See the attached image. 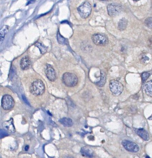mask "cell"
<instances>
[{
	"instance_id": "10",
	"label": "cell",
	"mask_w": 152,
	"mask_h": 158,
	"mask_svg": "<svg viewBox=\"0 0 152 158\" xmlns=\"http://www.w3.org/2000/svg\"><path fill=\"white\" fill-rule=\"evenodd\" d=\"M2 126L5 130L10 133H14L15 132V129L13 124V118H10L9 121L3 122Z\"/></svg>"
},
{
	"instance_id": "17",
	"label": "cell",
	"mask_w": 152,
	"mask_h": 158,
	"mask_svg": "<svg viewBox=\"0 0 152 158\" xmlns=\"http://www.w3.org/2000/svg\"><path fill=\"white\" fill-rule=\"evenodd\" d=\"M106 81V75L104 72L101 71V78L99 81L96 82V85L99 87H103Z\"/></svg>"
},
{
	"instance_id": "2",
	"label": "cell",
	"mask_w": 152,
	"mask_h": 158,
	"mask_svg": "<svg viewBox=\"0 0 152 158\" xmlns=\"http://www.w3.org/2000/svg\"><path fill=\"white\" fill-rule=\"evenodd\" d=\"M62 80L66 86L72 87L75 86L78 82V79L75 74L74 73H64Z\"/></svg>"
},
{
	"instance_id": "14",
	"label": "cell",
	"mask_w": 152,
	"mask_h": 158,
	"mask_svg": "<svg viewBox=\"0 0 152 158\" xmlns=\"http://www.w3.org/2000/svg\"><path fill=\"white\" fill-rule=\"evenodd\" d=\"M144 89L146 95L152 97V80L146 82Z\"/></svg>"
},
{
	"instance_id": "5",
	"label": "cell",
	"mask_w": 152,
	"mask_h": 158,
	"mask_svg": "<svg viewBox=\"0 0 152 158\" xmlns=\"http://www.w3.org/2000/svg\"><path fill=\"white\" fill-rule=\"evenodd\" d=\"M92 40L94 43L97 46H104L107 45L108 43V37L100 33L94 34L92 36Z\"/></svg>"
},
{
	"instance_id": "16",
	"label": "cell",
	"mask_w": 152,
	"mask_h": 158,
	"mask_svg": "<svg viewBox=\"0 0 152 158\" xmlns=\"http://www.w3.org/2000/svg\"><path fill=\"white\" fill-rule=\"evenodd\" d=\"M128 24V21L125 18L121 19L118 23V29L120 31L125 30L127 28Z\"/></svg>"
},
{
	"instance_id": "4",
	"label": "cell",
	"mask_w": 152,
	"mask_h": 158,
	"mask_svg": "<svg viewBox=\"0 0 152 158\" xmlns=\"http://www.w3.org/2000/svg\"><path fill=\"white\" fill-rule=\"evenodd\" d=\"M110 91L116 96H120L124 90V85L120 81L115 80L110 81L109 83Z\"/></svg>"
},
{
	"instance_id": "3",
	"label": "cell",
	"mask_w": 152,
	"mask_h": 158,
	"mask_svg": "<svg viewBox=\"0 0 152 158\" xmlns=\"http://www.w3.org/2000/svg\"><path fill=\"white\" fill-rule=\"evenodd\" d=\"M77 10L80 16L82 18L86 19L91 14L92 6L89 2L85 1L78 7Z\"/></svg>"
},
{
	"instance_id": "1",
	"label": "cell",
	"mask_w": 152,
	"mask_h": 158,
	"mask_svg": "<svg viewBox=\"0 0 152 158\" xmlns=\"http://www.w3.org/2000/svg\"><path fill=\"white\" fill-rule=\"evenodd\" d=\"M30 91L31 93L34 96L42 95L45 91V87L42 81L37 80L31 84Z\"/></svg>"
},
{
	"instance_id": "25",
	"label": "cell",
	"mask_w": 152,
	"mask_h": 158,
	"mask_svg": "<svg viewBox=\"0 0 152 158\" xmlns=\"http://www.w3.org/2000/svg\"><path fill=\"white\" fill-rule=\"evenodd\" d=\"M63 158H74L72 156H64Z\"/></svg>"
},
{
	"instance_id": "23",
	"label": "cell",
	"mask_w": 152,
	"mask_h": 158,
	"mask_svg": "<svg viewBox=\"0 0 152 158\" xmlns=\"http://www.w3.org/2000/svg\"><path fill=\"white\" fill-rule=\"evenodd\" d=\"M148 45L152 49V36L149 37L148 40Z\"/></svg>"
},
{
	"instance_id": "6",
	"label": "cell",
	"mask_w": 152,
	"mask_h": 158,
	"mask_svg": "<svg viewBox=\"0 0 152 158\" xmlns=\"http://www.w3.org/2000/svg\"><path fill=\"white\" fill-rule=\"evenodd\" d=\"M107 9L108 15L110 17H114L120 14L122 11V7L119 3H112L107 6Z\"/></svg>"
},
{
	"instance_id": "26",
	"label": "cell",
	"mask_w": 152,
	"mask_h": 158,
	"mask_svg": "<svg viewBox=\"0 0 152 158\" xmlns=\"http://www.w3.org/2000/svg\"><path fill=\"white\" fill-rule=\"evenodd\" d=\"M29 149V146L28 145H26L25 147V151H27Z\"/></svg>"
},
{
	"instance_id": "13",
	"label": "cell",
	"mask_w": 152,
	"mask_h": 158,
	"mask_svg": "<svg viewBox=\"0 0 152 158\" xmlns=\"http://www.w3.org/2000/svg\"><path fill=\"white\" fill-rule=\"evenodd\" d=\"M136 134L139 135L141 138L145 141H148L149 140L150 137L149 134L144 128H139L136 130Z\"/></svg>"
},
{
	"instance_id": "24",
	"label": "cell",
	"mask_w": 152,
	"mask_h": 158,
	"mask_svg": "<svg viewBox=\"0 0 152 158\" xmlns=\"http://www.w3.org/2000/svg\"><path fill=\"white\" fill-rule=\"evenodd\" d=\"M22 99H23L24 101H25V102L27 104L29 105V103L27 100V99L25 97V96H22Z\"/></svg>"
},
{
	"instance_id": "19",
	"label": "cell",
	"mask_w": 152,
	"mask_h": 158,
	"mask_svg": "<svg viewBox=\"0 0 152 158\" xmlns=\"http://www.w3.org/2000/svg\"><path fill=\"white\" fill-rule=\"evenodd\" d=\"M7 26L5 27V28L1 29V41H2L4 40L5 36L6 33L7 32L8 30V28L6 27Z\"/></svg>"
},
{
	"instance_id": "8",
	"label": "cell",
	"mask_w": 152,
	"mask_h": 158,
	"mask_svg": "<svg viewBox=\"0 0 152 158\" xmlns=\"http://www.w3.org/2000/svg\"><path fill=\"white\" fill-rule=\"evenodd\" d=\"M122 144L124 148L128 152H139V147L135 142L127 140L123 141Z\"/></svg>"
},
{
	"instance_id": "22",
	"label": "cell",
	"mask_w": 152,
	"mask_h": 158,
	"mask_svg": "<svg viewBox=\"0 0 152 158\" xmlns=\"http://www.w3.org/2000/svg\"><path fill=\"white\" fill-rule=\"evenodd\" d=\"M1 138H2L4 137L7 136L8 135V134L6 132V130H5L1 129Z\"/></svg>"
},
{
	"instance_id": "20",
	"label": "cell",
	"mask_w": 152,
	"mask_h": 158,
	"mask_svg": "<svg viewBox=\"0 0 152 158\" xmlns=\"http://www.w3.org/2000/svg\"><path fill=\"white\" fill-rule=\"evenodd\" d=\"M36 46L39 47L41 54H44V53L46 52V48L45 47V46H44L43 44H41V43H37L36 44Z\"/></svg>"
},
{
	"instance_id": "27",
	"label": "cell",
	"mask_w": 152,
	"mask_h": 158,
	"mask_svg": "<svg viewBox=\"0 0 152 158\" xmlns=\"http://www.w3.org/2000/svg\"><path fill=\"white\" fill-rule=\"evenodd\" d=\"M148 119L150 120H152V114L150 116L149 118H148Z\"/></svg>"
},
{
	"instance_id": "12",
	"label": "cell",
	"mask_w": 152,
	"mask_h": 158,
	"mask_svg": "<svg viewBox=\"0 0 152 158\" xmlns=\"http://www.w3.org/2000/svg\"><path fill=\"white\" fill-rule=\"evenodd\" d=\"M80 152L82 156L88 158H92L94 155L93 150L89 147H82L81 149Z\"/></svg>"
},
{
	"instance_id": "15",
	"label": "cell",
	"mask_w": 152,
	"mask_h": 158,
	"mask_svg": "<svg viewBox=\"0 0 152 158\" xmlns=\"http://www.w3.org/2000/svg\"><path fill=\"white\" fill-rule=\"evenodd\" d=\"M59 121L62 125L65 127H70L73 125V121L70 118H60Z\"/></svg>"
},
{
	"instance_id": "7",
	"label": "cell",
	"mask_w": 152,
	"mask_h": 158,
	"mask_svg": "<svg viewBox=\"0 0 152 158\" xmlns=\"http://www.w3.org/2000/svg\"><path fill=\"white\" fill-rule=\"evenodd\" d=\"M2 106L6 110L13 109L15 105V102L13 98L9 95H5L3 96L1 102Z\"/></svg>"
},
{
	"instance_id": "11",
	"label": "cell",
	"mask_w": 152,
	"mask_h": 158,
	"mask_svg": "<svg viewBox=\"0 0 152 158\" xmlns=\"http://www.w3.org/2000/svg\"><path fill=\"white\" fill-rule=\"evenodd\" d=\"M31 65H32V62H31L30 58L28 56L24 57L21 60L20 65L21 68L22 70H28L30 68Z\"/></svg>"
},
{
	"instance_id": "18",
	"label": "cell",
	"mask_w": 152,
	"mask_h": 158,
	"mask_svg": "<svg viewBox=\"0 0 152 158\" xmlns=\"http://www.w3.org/2000/svg\"><path fill=\"white\" fill-rule=\"evenodd\" d=\"M145 25L150 29H152V17L147 18L145 21Z\"/></svg>"
},
{
	"instance_id": "9",
	"label": "cell",
	"mask_w": 152,
	"mask_h": 158,
	"mask_svg": "<svg viewBox=\"0 0 152 158\" xmlns=\"http://www.w3.org/2000/svg\"><path fill=\"white\" fill-rule=\"evenodd\" d=\"M45 73L46 77L50 81L53 82L56 80V72L51 65L49 64L46 65Z\"/></svg>"
},
{
	"instance_id": "21",
	"label": "cell",
	"mask_w": 152,
	"mask_h": 158,
	"mask_svg": "<svg viewBox=\"0 0 152 158\" xmlns=\"http://www.w3.org/2000/svg\"><path fill=\"white\" fill-rule=\"evenodd\" d=\"M150 73L147 72H144L142 74L141 77L142 79V81L143 82H145L147 80L148 77L150 76Z\"/></svg>"
}]
</instances>
